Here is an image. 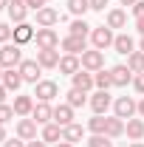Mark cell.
<instances>
[{
    "label": "cell",
    "instance_id": "1",
    "mask_svg": "<svg viewBox=\"0 0 144 147\" xmlns=\"http://www.w3.org/2000/svg\"><path fill=\"white\" fill-rule=\"evenodd\" d=\"M20 62H23L20 45L17 42H3V48H0V65L3 68H17Z\"/></svg>",
    "mask_w": 144,
    "mask_h": 147
},
{
    "label": "cell",
    "instance_id": "2",
    "mask_svg": "<svg viewBox=\"0 0 144 147\" xmlns=\"http://www.w3.org/2000/svg\"><path fill=\"white\" fill-rule=\"evenodd\" d=\"M113 40H116V34H113V28H108V26H96V28L90 31V42H93V48H99V51L113 48Z\"/></svg>",
    "mask_w": 144,
    "mask_h": 147
},
{
    "label": "cell",
    "instance_id": "3",
    "mask_svg": "<svg viewBox=\"0 0 144 147\" xmlns=\"http://www.w3.org/2000/svg\"><path fill=\"white\" fill-rule=\"evenodd\" d=\"M136 113H139V102H133L130 96H119L113 102V116H119V119H133Z\"/></svg>",
    "mask_w": 144,
    "mask_h": 147
},
{
    "label": "cell",
    "instance_id": "4",
    "mask_svg": "<svg viewBox=\"0 0 144 147\" xmlns=\"http://www.w3.org/2000/svg\"><path fill=\"white\" fill-rule=\"evenodd\" d=\"M20 76H23V82H31V85H37L40 82V74H42V65L37 62V59H23L17 65Z\"/></svg>",
    "mask_w": 144,
    "mask_h": 147
},
{
    "label": "cell",
    "instance_id": "5",
    "mask_svg": "<svg viewBox=\"0 0 144 147\" xmlns=\"http://www.w3.org/2000/svg\"><path fill=\"white\" fill-rule=\"evenodd\" d=\"M34 42H37V51H48V48H57L59 45V37H57L54 28H37Z\"/></svg>",
    "mask_w": 144,
    "mask_h": 147
},
{
    "label": "cell",
    "instance_id": "6",
    "mask_svg": "<svg viewBox=\"0 0 144 147\" xmlns=\"http://www.w3.org/2000/svg\"><path fill=\"white\" fill-rule=\"evenodd\" d=\"M82 68L90 74L102 71L105 68V51H99V48H90V51H85L82 54Z\"/></svg>",
    "mask_w": 144,
    "mask_h": 147
},
{
    "label": "cell",
    "instance_id": "7",
    "mask_svg": "<svg viewBox=\"0 0 144 147\" xmlns=\"http://www.w3.org/2000/svg\"><path fill=\"white\" fill-rule=\"evenodd\" d=\"M34 96L40 102H51L54 96H59V88H57V82H51V79H40L34 85Z\"/></svg>",
    "mask_w": 144,
    "mask_h": 147
},
{
    "label": "cell",
    "instance_id": "8",
    "mask_svg": "<svg viewBox=\"0 0 144 147\" xmlns=\"http://www.w3.org/2000/svg\"><path fill=\"white\" fill-rule=\"evenodd\" d=\"M59 45H62V51H65V54H76V57L88 51V40H85V37H76V34H68Z\"/></svg>",
    "mask_w": 144,
    "mask_h": 147
},
{
    "label": "cell",
    "instance_id": "9",
    "mask_svg": "<svg viewBox=\"0 0 144 147\" xmlns=\"http://www.w3.org/2000/svg\"><path fill=\"white\" fill-rule=\"evenodd\" d=\"M88 105H90V110H93V113H102V116H105V113H108V108L113 105V99H110L108 91H96V93L88 99Z\"/></svg>",
    "mask_w": 144,
    "mask_h": 147
},
{
    "label": "cell",
    "instance_id": "10",
    "mask_svg": "<svg viewBox=\"0 0 144 147\" xmlns=\"http://www.w3.org/2000/svg\"><path fill=\"white\" fill-rule=\"evenodd\" d=\"M31 119H34L37 125H48V122H54V108H51V102H37L34 110H31Z\"/></svg>",
    "mask_w": 144,
    "mask_h": 147
},
{
    "label": "cell",
    "instance_id": "11",
    "mask_svg": "<svg viewBox=\"0 0 144 147\" xmlns=\"http://www.w3.org/2000/svg\"><path fill=\"white\" fill-rule=\"evenodd\" d=\"M59 20H62V17H59V11L51 9V6H42V9L37 11V26H40V28H51V26H57Z\"/></svg>",
    "mask_w": 144,
    "mask_h": 147
},
{
    "label": "cell",
    "instance_id": "12",
    "mask_svg": "<svg viewBox=\"0 0 144 147\" xmlns=\"http://www.w3.org/2000/svg\"><path fill=\"white\" fill-rule=\"evenodd\" d=\"M110 76H113V85H116V88H124V85L133 82L136 74L130 71L127 65H113V68H110Z\"/></svg>",
    "mask_w": 144,
    "mask_h": 147
},
{
    "label": "cell",
    "instance_id": "13",
    "mask_svg": "<svg viewBox=\"0 0 144 147\" xmlns=\"http://www.w3.org/2000/svg\"><path fill=\"white\" fill-rule=\"evenodd\" d=\"M71 82H73V88H76V91H85V93H88L90 88L96 85V82H93V74H90V71H85V68H79V71L73 74V76H71Z\"/></svg>",
    "mask_w": 144,
    "mask_h": 147
},
{
    "label": "cell",
    "instance_id": "14",
    "mask_svg": "<svg viewBox=\"0 0 144 147\" xmlns=\"http://www.w3.org/2000/svg\"><path fill=\"white\" fill-rule=\"evenodd\" d=\"M57 68H59V74H68V76H73V74L82 68V59H79L76 54H65L62 59H59V65H57Z\"/></svg>",
    "mask_w": 144,
    "mask_h": 147
},
{
    "label": "cell",
    "instance_id": "15",
    "mask_svg": "<svg viewBox=\"0 0 144 147\" xmlns=\"http://www.w3.org/2000/svg\"><path fill=\"white\" fill-rule=\"evenodd\" d=\"M54 122L59 125V127H68V125H73V108L68 105V102L54 108Z\"/></svg>",
    "mask_w": 144,
    "mask_h": 147
},
{
    "label": "cell",
    "instance_id": "16",
    "mask_svg": "<svg viewBox=\"0 0 144 147\" xmlns=\"http://www.w3.org/2000/svg\"><path fill=\"white\" fill-rule=\"evenodd\" d=\"M17 136L23 142H34L37 139V122L34 119H20L17 122Z\"/></svg>",
    "mask_w": 144,
    "mask_h": 147
},
{
    "label": "cell",
    "instance_id": "17",
    "mask_svg": "<svg viewBox=\"0 0 144 147\" xmlns=\"http://www.w3.org/2000/svg\"><path fill=\"white\" fill-rule=\"evenodd\" d=\"M6 11H9L11 23H26V14H28V6H26V0H11Z\"/></svg>",
    "mask_w": 144,
    "mask_h": 147
},
{
    "label": "cell",
    "instance_id": "18",
    "mask_svg": "<svg viewBox=\"0 0 144 147\" xmlns=\"http://www.w3.org/2000/svg\"><path fill=\"white\" fill-rule=\"evenodd\" d=\"M20 85H23V76H20V71H17V68H6V71H3V88L17 93V91H20Z\"/></svg>",
    "mask_w": 144,
    "mask_h": 147
},
{
    "label": "cell",
    "instance_id": "19",
    "mask_svg": "<svg viewBox=\"0 0 144 147\" xmlns=\"http://www.w3.org/2000/svg\"><path fill=\"white\" fill-rule=\"evenodd\" d=\"M59 59H62V57H59V51H57V48L37 51V62H40L42 68H57V65H59Z\"/></svg>",
    "mask_w": 144,
    "mask_h": 147
},
{
    "label": "cell",
    "instance_id": "20",
    "mask_svg": "<svg viewBox=\"0 0 144 147\" xmlns=\"http://www.w3.org/2000/svg\"><path fill=\"white\" fill-rule=\"evenodd\" d=\"M34 26H28V23H17V28H14V42L17 45H26V42H31L34 40Z\"/></svg>",
    "mask_w": 144,
    "mask_h": 147
},
{
    "label": "cell",
    "instance_id": "21",
    "mask_svg": "<svg viewBox=\"0 0 144 147\" xmlns=\"http://www.w3.org/2000/svg\"><path fill=\"white\" fill-rule=\"evenodd\" d=\"M113 48H116V54H133L136 51V42H133V37L130 34H119L116 40H113Z\"/></svg>",
    "mask_w": 144,
    "mask_h": 147
},
{
    "label": "cell",
    "instance_id": "22",
    "mask_svg": "<svg viewBox=\"0 0 144 147\" xmlns=\"http://www.w3.org/2000/svg\"><path fill=\"white\" fill-rule=\"evenodd\" d=\"M34 105H37V102L31 99V96H14V105H11V108H14L17 116H31Z\"/></svg>",
    "mask_w": 144,
    "mask_h": 147
},
{
    "label": "cell",
    "instance_id": "23",
    "mask_svg": "<svg viewBox=\"0 0 144 147\" xmlns=\"http://www.w3.org/2000/svg\"><path fill=\"white\" fill-rule=\"evenodd\" d=\"M124 133H127V139H133V142L144 139V122L141 119H127L124 122Z\"/></svg>",
    "mask_w": 144,
    "mask_h": 147
},
{
    "label": "cell",
    "instance_id": "24",
    "mask_svg": "<svg viewBox=\"0 0 144 147\" xmlns=\"http://www.w3.org/2000/svg\"><path fill=\"white\" fill-rule=\"evenodd\" d=\"M62 139H65V142H71V144H76V142H82V139H85V127L73 122V125H68V127H62Z\"/></svg>",
    "mask_w": 144,
    "mask_h": 147
},
{
    "label": "cell",
    "instance_id": "25",
    "mask_svg": "<svg viewBox=\"0 0 144 147\" xmlns=\"http://www.w3.org/2000/svg\"><path fill=\"white\" fill-rule=\"evenodd\" d=\"M105 136H110V139H119V136H124V119H119V116H110V119H108V127H105Z\"/></svg>",
    "mask_w": 144,
    "mask_h": 147
},
{
    "label": "cell",
    "instance_id": "26",
    "mask_svg": "<svg viewBox=\"0 0 144 147\" xmlns=\"http://www.w3.org/2000/svg\"><path fill=\"white\" fill-rule=\"evenodd\" d=\"M42 142H62V127L57 125V122H48L45 127H42V136H40Z\"/></svg>",
    "mask_w": 144,
    "mask_h": 147
},
{
    "label": "cell",
    "instance_id": "27",
    "mask_svg": "<svg viewBox=\"0 0 144 147\" xmlns=\"http://www.w3.org/2000/svg\"><path fill=\"white\" fill-rule=\"evenodd\" d=\"M127 26V14L122 9H110L108 11V28H124Z\"/></svg>",
    "mask_w": 144,
    "mask_h": 147
},
{
    "label": "cell",
    "instance_id": "28",
    "mask_svg": "<svg viewBox=\"0 0 144 147\" xmlns=\"http://www.w3.org/2000/svg\"><path fill=\"white\" fill-rule=\"evenodd\" d=\"M93 82H96L99 91H110V88H113V76H110V71H105V68L93 74Z\"/></svg>",
    "mask_w": 144,
    "mask_h": 147
},
{
    "label": "cell",
    "instance_id": "29",
    "mask_svg": "<svg viewBox=\"0 0 144 147\" xmlns=\"http://www.w3.org/2000/svg\"><path fill=\"white\" fill-rule=\"evenodd\" d=\"M127 68L133 74H144V51H133L127 57Z\"/></svg>",
    "mask_w": 144,
    "mask_h": 147
},
{
    "label": "cell",
    "instance_id": "30",
    "mask_svg": "<svg viewBox=\"0 0 144 147\" xmlns=\"http://www.w3.org/2000/svg\"><path fill=\"white\" fill-rule=\"evenodd\" d=\"M68 11L73 17H85V11H90V0H68Z\"/></svg>",
    "mask_w": 144,
    "mask_h": 147
},
{
    "label": "cell",
    "instance_id": "31",
    "mask_svg": "<svg viewBox=\"0 0 144 147\" xmlns=\"http://www.w3.org/2000/svg\"><path fill=\"white\" fill-rule=\"evenodd\" d=\"M105 127H108V116L93 113V116L88 119V130H90V133H105Z\"/></svg>",
    "mask_w": 144,
    "mask_h": 147
},
{
    "label": "cell",
    "instance_id": "32",
    "mask_svg": "<svg viewBox=\"0 0 144 147\" xmlns=\"http://www.w3.org/2000/svg\"><path fill=\"white\" fill-rule=\"evenodd\" d=\"M65 96H68V105H71V108H82V105L88 102V93H85V91H76V88H71Z\"/></svg>",
    "mask_w": 144,
    "mask_h": 147
},
{
    "label": "cell",
    "instance_id": "33",
    "mask_svg": "<svg viewBox=\"0 0 144 147\" xmlns=\"http://www.w3.org/2000/svg\"><path fill=\"white\" fill-rule=\"evenodd\" d=\"M71 34H76V37H88V34H90V26H88L82 17H76V20L71 23Z\"/></svg>",
    "mask_w": 144,
    "mask_h": 147
},
{
    "label": "cell",
    "instance_id": "34",
    "mask_svg": "<svg viewBox=\"0 0 144 147\" xmlns=\"http://www.w3.org/2000/svg\"><path fill=\"white\" fill-rule=\"evenodd\" d=\"M88 147H113L110 144V136H105V133H93L88 139Z\"/></svg>",
    "mask_w": 144,
    "mask_h": 147
},
{
    "label": "cell",
    "instance_id": "35",
    "mask_svg": "<svg viewBox=\"0 0 144 147\" xmlns=\"http://www.w3.org/2000/svg\"><path fill=\"white\" fill-rule=\"evenodd\" d=\"M14 116H17V113H14V108H11V105H6V102L0 105V125H6V122H11Z\"/></svg>",
    "mask_w": 144,
    "mask_h": 147
},
{
    "label": "cell",
    "instance_id": "36",
    "mask_svg": "<svg viewBox=\"0 0 144 147\" xmlns=\"http://www.w3.org/2000/svg\"><path fill=\"white\" fill-rule=\"evenodd\" d=\"M11 34H14V31L9 28V23H0V42H9V40H11Z\"/></svg>",
    "mask_w": 144,
    "mask_h": 147
},
{
    "label": "cell",
    "instance_id": "37",
    "mask_svg": "<svg viewBox=\"0 0 144 147\" xmlns=\"http://www.w3.org/2000/svg\"><path fill=\"white\" fill-rule=\"evenodd\" d=\"M133 88L144 96V74H136V76H133Z\"/></svg>",
    "mask_w": 144,
    "mask_h": 147
},
{
    "label": "cell",
    "instance_id": "38",
    "mask_svg": "<svg viewBox=\"0 0 144 147\" xmlns=\"http://www.w3.org/2000/svg\"><path fill=\"white\" fill-rule=\"evenodd\" d=\"M108 3H110V0H90V11H105Z\"/></svg>",
    "mask_w": 144,
    "mask_h": 147
},
{
    "label": "cell",
    "instance_id": "39",
    "mask_svg": "<svg viewBox=\"0 0 144 147\" xmlns=\"http://www.w3.org/2000/svg\"><path fill=\"white\" fill-rule=\"evenodd\" d=\"M3 147H26V142H23V139H6V142H3Z\"/></svg>",
    "mask_w": 144,
    "mask_h": 147
},
{
    "label": "cell",
    "instance_id": "40",
    "mask_svg": "<svg viewBox=\"0 0 144 147\" xmlns=\"http://www.w3.org/2000/svg\"><path fill=\"white\" fill-rule=\"evenodd\" d=\"M26 6H28V9H34V11H40V9L45 6V0H26Z\"/></svg>",
    "mask_w": 144,
    "mask_h": 147
},
{
    "label": "cell",
    "instance_id": "41",
    "mask_svg": "<svg viewBox=\"0 0 144 147\" xmlns=\"http://www.w3.org/2000/svg\"><path fill=\"white\" fill-rule=\"evenodd\" d=\"M133 14H136V20H139V17H144V0H139V3L133 6Z\"/></svg>",
    "mask_w": 144,
    "mask_h": 147
},
{
    "label": "cell",
    "instance_id": "42",
    "mask_svg": "<svg viewBox=\"0 0 144 147\" xmlns=\"http://www.w3.org/2000/svg\"><path fill=\"white\" fill-rule=\"evenodd\" d=\"M26 147H48V142H42V139H34V142H26Z\"/></svg>",
    "mask_w": 144,
    "mask_h": 147
},
{
    "label": "cell",
    "instance_id": "43",
    "mask_svg": "<svg viewBox=\"0 0 144 147\" xmlns=\"http://www.w3.org/2000/svg\"><path fill=\"white\" fill-rule=\"evenodd\" d=\"M136 31L144 37V17H139V20H136Z\"/></svg>",
    "mask_w": 144,
    "mask_h": 147
},
{
    "label": "cell",
    "instance_id": "44",
    "mask_svg": "<svg viewBox=\"0 0 144 147\" xmlns=\"http://www.w3.org/2000/svg\"><path fill=\"white\" fill-rule=\"evenodd\" d=\"M6 93H9V91H6V88H3V82H0V105L6 102Z\"/></svg>",
    "mask_w": 144,
    "mask_h": 147
},
{
    "label": "cell",
    "instance_id": "45",
    "mask_svg": "<svg viewBox=\"0 0 144 147\" xmlns=\"http://www.w3.org/2000/svg\"><path fill=\"white\" fill-rule=\"evenodd\" d=\"M6 142V125H0V144Z\"/></svg>",
    "mask_w": 144,
    "mask_h": 147
},
{
    "label": "cell",
    "instance_id": "46",
    "mask_svg": "<svg viewBox=\"0 0 144 147\" xmlns=\"http://www.w3.org/2000/svg\"><path fill=\"white\" fill-rule=\"evenodd\" d=\"M119 3H122V6H130V9H133V6H136L139 0H119Z\"/></svg>",
    "mask_w": 144,
    "mask_h": 147
},
{
    "label": "cell",
    "instance_id": "47",
    "mask_svg": "<svg viewBox=\"0 0 144 147\" xmlns=\"http://www.w3.org/2000/svg\"><path fill=\"white\" fill-rule=\"evenodd\" d=\"M54 147H73V144H71V142H65V139H62V142H57Z\"/></svg>",
    "mask_w": 144,
    "mask_h": 147
},
{
    "label": "cell",
    "instance_id": "48",
    "mask_svg": "<svg viewBox=\"0 0 144 147\" xmlns=\"http://www.w3.org/2000/svg\"><path fill=\"white\" fill-rule=\"evenodd\" d=\"M139 116L144 119V96H141V102H139Z\"/></svg>",
    "mask_w": 144,
    "mask_h": 147
},
{
    "label": "cell",
    "instance_id": "49",
    "mask_svg": "<svg viewBox=\"0 0 144 147\" xmlns=\"http://www.w3.org/2000/svg\"><path fill=\"white\" fill-rule=\"evenodd\" d=\"M9 3H11V0H0V9H9Z\"/></svg>",
    "mask_w": 144,
    "mask_h": 147
},
{
    "label": "cell",
    "instance_id": "50",
    "mask_svg": "<svg viewBox=\"0 0 144 147\" xmlns=\"http://www.w3.org/2000/svg\"><path fill=\"white\" fill-rule=\"evenodd\" d=\"M139 51H144V37H141V42H139Z\"/></svg>",
    "mask_w": 144,
    "mask_h": 147
},
{
    "label": "cell",
    "instance_id": "51",
    "mask_svg": "<svg viewBox=\"0 0 144 147\" xmlns=\"http://www.w3.org/2000/svg\"><path fill=\"white\" fill-rule=\"evenodd\" d=\"M130 147H144V144H141V142H133V144H130Z\"/></svg>",
    "mask_w": 144,
    "mask_h": 147
},
{
    "label": "cell",
    "instance_id": "52",
    "mask_svg": "<svg viewBox=\"0 0 144 147\" xmlns=\"http://www.w3.org/2000/svg\"><path fill=\"white\" fill-rule=\"evenodd\" d=\"M3 71H6V68H3V65H0V82H3Z\"/></svg>",
    "mask_w": 144,
    "mask_h": 147
},
{
    "label": "cell",
    "instance_id": "53",
    "mask_svg": "<svg viewBox=\"0 0 144 147\" xmlns=\"http://www.w3.org/2000/svg\"><path fill=\"white\" fill-rule=\"evenodd\" d=\"M45 3H51V0H45Z\"/></svg>",
    "mask_w": 144,
    "mask_h": 147
}]
</instances>
